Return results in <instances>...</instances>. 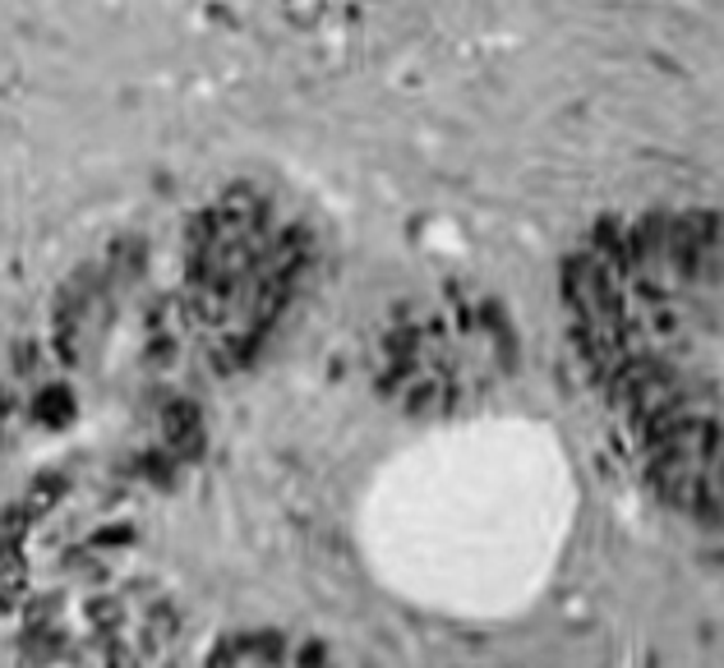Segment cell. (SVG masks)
<instances>
[{
	"label": "cell",
	"mask_w": 724,
	"mask_h": 668,
	"mask_svg": "<svg viewBox=\"0 0 724 668\" xmlns=\"http://www.w3.org/2000/svg\"><path fill=\"white\" fill-rule=\"evenodd\" d=\"M573 530V461L554 434L521 419L406 442L360 503V553L379 586L452 622H498L536 604Z\"/></svg>",
	"instance_id": "1"
}]
</instances>
